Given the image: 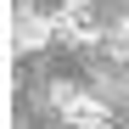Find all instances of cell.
Returning <instances> with one entry per match:
<instances>
[{"instance_id": "1", "label": "cell", "mask_w": 129, "mask_h": 129, "mask_svg": "<svg viewBox=\"0 0 129 129\" xmlns=\"http://www.w3.org/2000/svg\"><path fill=\"white\" fill-rule=\"evenodd\" d=\"M51 17H56V39H62V45L90 51V45H101V39H107V28L95 23V0H62Z\"/></svg>"}, {"instance_id": "2", "label": "cell", "mask_w": 129, "mask_h": 129, "mask_svg": "<svg viewBox=\"0 0 129 129\" xmlns=\"http://www.w3.org/2000/svg\"><path fill=\"white\" fill-rule=\"evenodd\" d=\"M51 39H56V17L51 11H34V6L17 11V28H11V45L17 51H45Z\"/></svg>"}, {"instance_id": "5", "label": "cell", "mask_w": 129, "mask_h": 129, "mask_svg": "<svg viewBox=\"0 0 129 129\" xmlns=\"http://www.w3.org/2000/svg\"><path fill=\"white\" fill-rule=\"evenodd\" d=\"M62 129H68V123H62Z\"/></svg>"}, {"instance_id": "4", "label": "cell", "mask_w": 129, "mask_h": 129, "mask_svg": "<svg viewBox=\"0 0 129 129\" xmlns=\"http://www.w3.org/2000/svg\"><path fill=\"white\" fill-rule=\"evenodd\" d=\"M101 45H107V56H118L123 68H129V17H118V23H107V39H101Z\"/></svg>"}, {"instance_id": "3", "label": "cell", "mask_w": 129, "mask_h": 129, "mask_svg": "<svg viewBox=\"0 0 129 129\" xmlns=\"http://www.w3.org/2000/svg\"><path fill=\"white\" fill-rule=\"evenodd\" d=\"M56 112H62L68 129H112V107H107L101 95H90V90H79L68 107H56Z\"/></svg>"}]
</instances>
